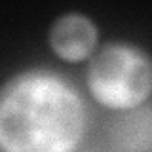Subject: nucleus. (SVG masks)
<instances>
[{
    "instance_id": "f257e3e1",
    "label": "nucleus",
    "mask_w": 152,
    "mask_h": 152,
    "mask_svg": "<svg viewBox=\"0 0 152 152\" xmlns=\"http://www.w3.org/2000/svg\"><path fill=\"white\" fill-rule=\"evenodd\" d=\"M86 126L82 93L53 69L21 70L0 88V152H74Z\"/></svg>"
},
{
    "instance_id": "f03ea898",
    "label": "nucleus",
    "mask_w": 152,
    "mask_h": 152,
    "mask_svg": "<svg viewBox=\"0 0 152 152\" xmlns=\"http://www.w3.org/2000/svg\"><path fill=\"white\" fill-rule=\"evenodd\" d=\"M89 59L86 86L101 107L127 112L148 103L152 66L145 50L126 42H108Z\"/></svg>"
},
{
    "instance_id": "7ed1b4c3",
    "label": "nucleus",
    "mask_w": 152,
    "mask_h": 152,
    "mask_svg": "<svg viewBox=\"0 0 152 152\" xmlns=\"http://www.w3.org/2000/svg\"><path fill=\"white\" fill-rule=\"evenodd\" d=\"M97 25L91 21V17L80 12L59 15L48 32V44L51 51L65 63H80L89 59L97 50Z\"/></svg>"
},
{
    "instance_id": "20e7f679",
    "label": "nucleus",
    "mask_w": 152,
    "mask_h": 152,
    "mask_svg": "<svg viewBox=\"0 0 152 152\" xmlns=\"http://www.w3.org/2000/svg\"><path fill=\"white\" fill-rule=\"evenodd\" d=\"M150 107L142 104L120 112L108 129V146L112 152H150L152 145Z\"/></svg>"
},
{
    "instance_id": "39448f33",
    "label": "nucleus",
    "mask_w": 152,
    "mask_h": 152,
    "mask_svg": "<svg viewBox=\"0 0 152 152\" xmlns=\"http://www.w3.org/2000/svg\"><path fill=\"white\" fill-rule=\"evenodd\" d=\"M74 152H99V150H80V148H76Z\"/></svg>"
}]
</instances>
